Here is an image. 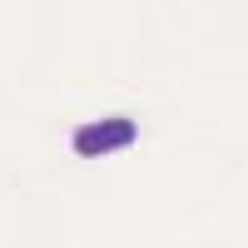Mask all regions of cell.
<instances>
[{"label":"cell","mask_w":248,"mask_h":248,"mask_svg":"<svg viewBox=\"0 0 248 248\" xmlns=\"http://www.w3.org/2000/svg\"><path fill=\"white\" fill-rule=\"evenodd\" d=\"M139 139V124L129 114H105V119H90L70 134V149L79 159H105V154H119Z\"/></svg>","instance_id":"1"}]
</instances>
